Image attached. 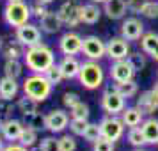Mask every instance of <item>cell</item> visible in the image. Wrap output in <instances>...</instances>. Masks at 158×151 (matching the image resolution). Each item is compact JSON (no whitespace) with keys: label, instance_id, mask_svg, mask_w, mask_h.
I'll return each instance as SVG.
<instances>
[{"label":"cell","instance_id":"cell-1","mask_svg":"<svg viewBox=\"0 0 158 151\" xmlns=\"http://www.w3.org/2000/svg\"><path fill=\"white\" fill-rule=\"evenodd\" d=\"M23 62L27 66V69H30L32 73H44L50 66L55 64V55L50 46L39 43L25 50Z\"/></svg>","mask_w":158,"mask_h":151},{"label":"cell","instance_id":"cell-2","mask_svg":"<svg viewBox=\"0 0 158 151\" xmlns=\"http://www.w3.org/2000/svg\"><path fill=\"white\" fill-rule=\"evenodd\" d=\"M52 84L43 73H32L23 80V94H27L29 98L36 100L37 103L44 101L52 94Z\"/></svg>","mask_w":158,"mask_h":151},{"label":"cell","instance_id":"cell-3","mask_svg":"<svg viewBox=\"0 0 158 151\" xmlns=\"http://www.w3.org/2000/svg\"><path fill=\"white\" fill-rule=\"evenodd\" d=\"M4 22L7 27H13V29H18L25 23L30 22V16H32V9H30L29 4H25L23 0L20 2H7L6 7H4Z\"/></svg>","mask_w":158,"mask_h":151},{"label":"cell","instance_id":"cell-4","mask_svg":"<svg viewBox=\"0 0 158 151\" xmlns=\"http://www.w3.org/2000/svg\"><path fill=\"white\" fill-rule=\"evenodd\" d=\"M103 78H105V73H103V68L98 64V61L82 62V68H80L78 73V82L85 89H98L103 84Z\"/></svg>","mask_w":158,"mask_h":151},{"label":"cell","instance_id":"cell-5","mask_svg":"<svg viewBox=\"0 0 158 151\" xmlns=\"http://www.w3.org/2000/svg\"><path fill=\"white\" fill-rule=\"evenodd\" d=\"M101 107L110 115H115L124 110V96L115 87H108L101 96Z\"/></svg>","mask_w":158,"mask_h":151},{"label":"cell","instance_id":"cell-6","mask_svg":"<svg viewBox=\"0 0 158 151\" xmlns=\"http://www.w3.org/2000/svg\"><path fill=\"white\" fill-rule=\"evenodd\" d=\"M82 53L89 61H100L101 57L107 55V44L98 36H87L84 37V43H82Z\"/></svg>","mask_w":158,"mask_h":151},{"label":"cell","instance_id":"cell-7","mask_svg":"<svg viewBox=\"0 0 158 151\" xmlns=\"http://www.w3.org/2000/svg\"><path fill=\"white\" fill-rule=\"evenodd\" d=\"M15 36L25 48L34 46V44H39L43 41L41 39V30H39V27L34 25V23H30V22L22 25V27H18V29H15Z\"/></svg>","mask_w":158,"mask_h":151},{"label":"cell","instance_id":"cell-8","mask_svg":"<svg viewBox=\"0 0 158 151\" xmlns=\"http://www.w3.org/2000/svg\"><path fill=\"white\" fill-rule=\"evenodd\" d=\"M101 128V137H105L108 141H119L123 137V132H124V123L123 119H117L115 115H110V117H105L101 119L100 123Z\"/></svg>","mask_w":158,"mask_h":151},{"label":"cell","instance_id":"cell-9","mask_svg":"<svg viewBox=\"0 0 158 151\" xmlns=\"http://www.w3.org/2000/svg\"><path fill=\"white\" fill-rule=\"evenodd\" d=\"M59 16L64 25L68 27H77L80 22V6L75 2V0H64V4L59 7Z\"/></svg>","mask_w":158,"mask_h":151},{"label":"cell","instance_id":"cell-10","mask_svg":"<svg viewBox=\"0 0 158 151\" xmlns=\"http://www.w3.org/2000/svg\"><path fill=\"white\" fill-rule=\"evenodd\" d=\"M82 43H84V37H80L77 32H66L59 39V50L64 55H77L82 52Z\"/></svg>","mask_w":158,"mask_h":151},{"label":"cell","instance_id":"cell-11","mask_svg":"<svg viewBox=\"0 0 158 151\" xmlns=\"http://www.w3.org/2000/svg\"><path fill=\"white\" fill-rule=\"evenodd\" d=\"M133 73H135V69L131 68L128 59H121V61H114V64L110 68V78L115 84H123V82L133 80Z\"/></svg>","mask_w":158,"mask_h":151},{"label":"cell","instance_id":"cell-12","mask_svg":"<svg viewBox=\"0 0 158 151\" xmlns=\"http://www.w3.org/2000/svg\"><path fill=\"white\" fill-rule=\"evenodd\" d=\"M128 55H130L128 39L114 37L107 43V57H110L112 61H121V59H126Z\"/></svg>","mask_w":158,"mask_h":151},{"label":"cell","instance_id":"cell-13","mask_svg":"<svg viewBox=\"0 0 158 151\" xmlns=\"http://www.w3.org/2000/svg\"><path fill=\"white\" fill-rule=\"evenodd\" d=\"M69 126V115L64 110H52L46 115V130L52 133H60Z\"/></svg>","mask_w":158,"mask_h":151},{"label":"cell","instance_id":"cell-14","mask_svg":"<svg viewBox=\"0 0 158 151\" xmlns=\"http://www.w3.org/2000/svg\"><path fill=\"white\" fill-rule=\"evenodd\" d=\"M25 46L15 37H6L0 41V52L6 59H22L25 55Z\"/></svg>","mask_w":158,"mask_h":151},{"label":"cell","instance_id":"cell-15","mask_svg":"<svg viewBox=\"0 0 158 151\" xmlns=\"http://www.w3.org/2000/svg\"><path fill=\"white\" fill-rule=\"evenodd\" d=\"M23 130H25L23 121L9 117V119H6V121L2 123V132H0V135L4 137L6 141H9V142H16V141L20 139Z\"/></svg>","mask_w":158,"mask_h":151},{"label":"cell","instance_id":"cell-16","mask_svg":"<svg viewBox=\"0 0 158 151\" xmlns=\"http://www.w3.org/2000/svg\"><path fill=\"white\" fill-rule=\"evenodd\" d=\"M121 36L128 41H137L144 36V25L137 18H128L121 25Z\"/></svg>","mask_w":158,"mask_h":151},{"label":"cell","instance_id":"cell-17","mask_svg":"<svg viewBox=\"0 0 158 151\" xmlns=\"http://www.w3.org/2000/svg\"><path fill=\"white\" fill-rule=\"evenodd\" d=\"M59 68H60L66 80H73V78H78L82 62H78V59L75 55H64V59L59 62Z\"/></svg>","mask_w":158,"mask_h":151},{"label":"cell","instance_id":"cell-18","mask_svg":"<svg viewBox=\"0 0 158 151\" xmlns=\"http://www.w3.org/2000/svg\"><path fill=\"white\" fill-rule=\"evenodd\" d=\"M39 22H41V30L44 34H55L64 25L62 20H60V16H59V13H55V11H48Z\"/></svg>","mask_w":158,"mask_h":151},{"label":"cell","instance_id":"cell-19","mask_svg":"<svg viewBox=\"0 0 158 151\" xmlns=\"http://www.w3.org/2000/svg\"><path fill=\"white\" fill-rule=\"evenodd\" d=\"M103 11H105V15H107L110 20H121L123 16L126 15L128 6H126L124 0H107Z\"/></svg>","mask_w":158,"mask_h":151},{"label":"cell","instance_id":"cell-20","mask_svg":"<svg viewBox=\"0 0 158 151\" xmlns=\"http://www.w3.org/2000/svg\"><path fill=\"white\" fill-rule=\"evenodd\" d=\"M18 93H20V84L16 82V78H11V77L4 75L0 78V96L13 101V98H16Z\"/></svg>","mask_w":158,"mask_h":151},{"label":"cell","instance_id":"cell-21","mask_svg":"<svg viewBox=\"0 0 158 151\" xmlns=\"http://www.w3.org/2000/svg\"><path fill=\"white\" fill-rule=\"evenodd\" d=\"M137 107L142 110L144 114H151L158 108V96L156 93L151 89V91H146L144 94H140V98L137 101Z\"/></svg>","mask_w":158,"mask_h":151},{"label":"cell","instance_id":"cell-22","mask_svg":"<svg viewBox=\"0 0 158 151\" xmlns=\"http://www.w3.org/2000/svg\"><path fill=\"white\" fill-rule=\"evenodd\" d=\"M101 18V11L98 6L94 4H85V6H80V22L87 23V25H94L98 23Z\"/></svg>","mask_w":158,"mask_h":151},{"label":"cell","instance_id":"cell-23","mask_svg":"<svg viewBox=\"0 0 158 151\" xmlns=\"http://www.w3.org/2000/svg\"><path fill=\"white\" fill-rule=\"evenodd\" d=\"M23 124L29 126V128L36 130V132H41V130H46V115H43L41 112H29V114L23 115Z\"/></svg>","mask_w":158,"mask_h":151},{"label":"cell","instance_id":"cell-24","mask_svg":"<svg viewBox=\"0 0 158 151\" xmlns=\"http://www.w3.org/2000/svg\"><path fill=\"white\" fill-rule=\"evenodd\" d=\"M142 117H144V112L139 107H130L123 110V123L126 126H130V128L139 126L142 123Z\"/></svg>","mask_w":158,"mask_h":151},{"label":"cell","instance_id":"cell-25","mask_svg":"<svg viewBox=\"0 0 158 151\" xmlns=\"http://www.w3.org/2000/svg\"><path fill=\"white\" fill-rule=\"evenodd\" d=\"M142 132L148 144H158V119H148L142 123Z\"/></svg>","mask_w":158,"mask_h":151},{"label":"cell","instance_id":"cell-26","mask_svg":"<svg viewBox=\"0 0 158 151\" xmlns=\"http://www.w3.org/2000/svg\"><path fill=\"white\" fill-rule=\"evenodd\" d=\"M23 73V64L20 62V59H6L4 62V75L11 77V78H20Z\"/></svg>","mask_w":158,"mask_h":151},{"label":"cell","instance_id":"cell-27","mask_svg":"<svg viewBox=\"0 0 158 151\" xmlns=\"http://www.w3.org/2000/svg\"><path fill=\"white\" fill-rule=\"evenodd\" d=\"M140 46H142V52L148 53V55H153V52L156 50L158 46V34L155 32H148L140 37Z\"/></svg>","mask_w":158,"mask_h":151},{"label":"cell","instance_id":"cell-28","mask_svg":"<svg viewBox=\"0 0 158 151\" xmlns=\"http://www.w3.org/2000/svg\"><path fill=\"white\" fill-rule=\"evenodd\" d=\"M16 107H18V110H20V114L25 115V114H29V112H36L37 110V101L32 100V98H29L27 94H23V98L18 100Z\"/></svg>","mask_w":158,"mask_h":151},{"label":"cell","instance_id":"cell-29","mask_svg":"<svg viewBox=\"0 0 158 151\" xmlns=\"http://www.w3.org/2000/svg\"><path fill=\"white\" fill-rule=\"evenodd\" d=\"M18 142L23 144V146L29 148V149L34 148L36 142H37V132L32 130V128H29V126H25V130L22 132V135H20V139H18Z\"/></svg>","mask_w":158,"mask_h":151},{"label":"cell","instance_id":"cell-30","mask_svg":"<svg viewBox=\"0 0 158 151\" xmlns=\"http://www.w3.org/2000/svg\"><path fill=\"white\" fill-rule=\"evenodd\" d=\"M128 142L131 144V146H135V148H140V146H144V144H148V142H146V137H144L142 128H139V126L130 128V132H128Z\"/></svg>","mask_w":158,"mask_h":151},{"label":"cell","instance_id":"cell-31","mask_svg":"<svg viewBox=\"0 0 158 151\" xmlns=\"http://www.w3.org/2000/svg\"><path fill=\"white\" fill-rule=\"evenodd\" d=\"M44 77L48 78V82H50L52 86H59L62 80H64V75H62V71H60V68H59V64H53L50 66L46 71L43 73Z\"/></svg>","mask_w":158,"mask_h":151},{"label":"cell","instance_id":"cell-32","mask_svg":"<svg viewBox=\"0 0 158 151\" xmlns=\"http://www.w3.org/2000/svg\"><path fill=\"white\" fill-rule=\"evenodd\" d=\"M114 87L124 96V98H131V96H135L137 91H139L135 80H128V82H123V84H115Z\"/></svg>","mask_w":158,"mask_h":151},{"label":"cell","instance_id":"cell-33","mask_svg":"<svg viewBox=\"0 0 158 151\" xmlns=\"http://www.w3.org/2000/svg\"><path fill=\"white\" fill-rule=\"evenodd\" d=\"M82 137H84L85 141H89V142L94 144L98 139H101V128H100V124H96V123H89Z\"/></svg>","mask_w":158,"mask_h":151},{"label":"cell","instance_id":"cell-34","mask_svg":"<svg viewBox=\"0 0 158 151\" xmlns=\"http://www.w3.org/2000/svg\"><path fill=\"white\" fill-rule=\"evenodd\" d=\"M69 114H71L73 119H87L89 117V107L84 101H78L75 107L69 108Z\"/></svg>","mask_w":158,"mask_h":151},{"label":"cell","instance_id":"cell-35","mask_svg":"<svg viewBox=\"0 0 158 151\" xmlns=\"http://www.w3.org/2000/svg\"><path fill=\"white\" fill-rule=\"evenodd\" d=\"M140 15L146 16V18H151V20L158 18V2H155V0H148V2L144 4V7L140 9Z\"/></svg>","mask_w":158,"mask_h":151},{"label":"cell","instance_id":"cell-36","mask_svg":"<svg viewBox=\"0 0 158 151\" xmlns=\"http://www.w3.org/2000/svg\"><path fill=\"white\" fill-rule=\"evenodd\" d=\"M128 62L131 64V68L137 71H142L144 68H146V57H144L142 53H130L128 57Z\"/></svg>","mask_w":158,"mask_h":151},{"label":"cell","instance_id":"cell-37","mask_svg":"<svg viewBox=\"0 0 158 151\" xmlns=\"http://www.w3.org/2000/svg\"><path fill=\"white\" fill-rule=\"evenodd\" d=\"M87 119H73L69 121V130H71L73 135H84V132H85L87 128Z\"/></svg>","mask_w":158,"mask_h":151},{"label":"cell","instance_id":"cell-38","mask_svg":"<svg viewBox=\"0 0 158 151\" xmlns=\"http://www.w3.org/2000/svg\"><path fill=\"white\" fill-rule=\"evenodd\" d=\"M59 149L60 151H75L77 149V141L71 135H62L59 139Z\"/></svg>","mask_w":158,"mask_h":151},{"label":"cell","instance_id":"cell-39","mask_svg":"<svg viewBox=\"0 0 158 151\" xmlns=\"http://www.w3.org/2000/svg\"><path fill=\"white\" fill-rule=\"evenodd\" d=\"M11 112H13V103H11V100L0 96V119L2 121L9 119L11 117Z\"/></svg>","mask_w":158,"mask_h":151},{"label":"cell","instance_id":"cell-40","mask_svg":"<svg viewBox=\"0 0 158 151\" xmlns=\"http://www.w3.org/2000/svg\"><path fill=\"white\" fill-rule=\"evenodd\" d=\"M39 146L43 151H60L59 149V139H55V137H44Z\"/></svg>","mask_w":158,"mask_h":151},{"label":"cell","instance_id":"cell-41","mask_svg":"<svg viewBox=\"0 0 158 151\" xmlns=\"http://www.w3.org/2000/svg\"><path fill=\"white\" fill-rule=\"evenodd\" d=\"M114 141H108L105 137H101L94 142V151H114Z\"/></svg>","mask_w":158,"mask_h":151},{"label":"cell","instance_id":"cell-42","mask_svg":"<svg viewBox=\"0 0 158 151\" xmlns=\"http://www.w3.org/2000/svg\"><path fill=\"white\" fill-rule=\"evenodd\" d=\"M62 101H64V105L68 108H71V107H75V105H77L78 101H82V100H80V96L77 93H64Z\"/></svg>","mask_w":158,"mask_h":151},{"label":"cell","instance_id":"cell-43","mask_svg":"<svg viewBox=\"0 0 158 151\" xmlns=\"http://www.w3.org/2000/svg\"><path fill=\"white\" fill-rule=\"evenodd\" d=\"M146 2L148 0H126V6H128V11H131V13H140Z\"/></svg>","mask_w":158,"mask_h":151},{"label":"cell","instance_id":"cell-44","mask_svg":"<svg viewBox=\"0 0 158 151\" xmlns=\"http://www.w3.org/2000/svg\"><path fill=\"white\" fill-rule=\"evenodd\" d=\"M30 9H32V16H36L37 20H41V18H43L46 13H48L46 6H44V4H39V2H37L36 6H32Z\"/></svg>","mask_w":158,"mask_h":151},{"label":"cell","instance_id":"cell-45","mask_svg":"<svg viewBox=\"0 0 158 151\" xmlns=\"http://www.w3.org/2000/svg\"><path fill=\"white\" fill-rule=\"evenodd\" d=\"M4 151H30V149H29V148H25L23 144H20L18 141H16V142H9V144H6Z\"/></svg>","mask_w":158,"mask_h":151},{"label":"cell","instance_id":"cell-46","mask_svg":"<svg viewBox=\"0 0 158 151\" xmlns=\"http://www.w3.org/2000/svg\"><path fill=\"white\" fill-rule=\"evenodd\" d=\"M4 148H6V139L0 135V151H4Z\"/></svg>","mask_w":158,"mask_h":151},{"label":"cell","instance_id":"cell-47","mask_svg":"<svg viewBox=\"0 0 158 151\" xmlns=\"http://www.w3.org/2000/svg\"><path fill=\"white\" fill-rule=\"evenodd\" d=\"M37 2H39V4H44V6H48V4L53 2V0H37Z\"/></svg>","mask_w":158,"mask_h":151},{"label":"cell","instance_id":"cell-48","mask_svg":"<svg viewBox=\"0 0 158 151\" xmlns=\"http://www.w3.org/2000/svg\"><path fill=\"white\" fill-rule=\"evenodd\" d=\"M151 57L155 59V61H158V46H156V50L153 52V55H151Z\"/></svg>","mask_w":158,"mask_h":151},{"label":"cell","instance_id":"cell-49","mask_svg":"<svg viewBox=\"0 0 158 151\" xmlns=\"http://www.w3.org/2000/svg\"><path fill=\"white\" fill-rule=\"evenodd\" d=\"M30 151H43V149H41V146H34V148H30Z\"/></svg>","mask_w":158,"mask_h":151},{"label":"cell","instance_id":"cell-50","mask_svg":"<svg viewBox=\"0 0 158 151\" xmlns=\"http://www.w3.org/2000/svg\"><path fill=\"white\" fill-rule=\"evenodd\" d=\"M153 91H155V93H156V96H158V82L155 84V87H153Z\"/></svg>","mask_w":158,"mask_h":151},{"label":"cell","instance_id":"cell-51","mask_svg":"<svg viewBox=\"0 0 158 151\" xmlns=\"http://www.w3.org/2000/svg\"><path fill=\"white\" fill-rule=\"evenodd\" d=\"M93 2H96V4H105L107 0H93Z\"/></svg>","mask_w":158,"mask_h":151},{"label":"cell","instance_id":"cell-52","mask_svg":"<svg viewBox=\"0 0 158 151\" xmlns=\"http://www.w3.org/2000/svg\"><path fill=\"white\" fill-rule=\"evenodd\" d=\"M133 151H144V149H140V148H137V149H133Z\"/></svg>","mask_w":158,"mask_h":151},{"label":"cell","instance_id":"cell-53","mask_svg":"<svg viewBox=\"0 0 158 151\" xmlns=\"http://www.w3.org/2000/svg\"><path fill=\"white\" fill-rule=\"evenodd\" d=\"M7 2H20V0H7Z\"/></svg>","mask_w":158,"mask_h":151}]
</instances>
